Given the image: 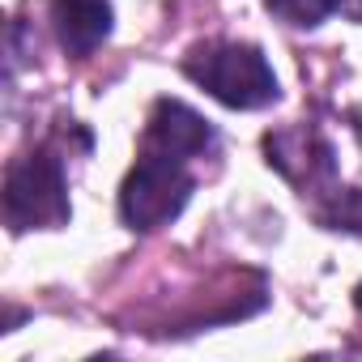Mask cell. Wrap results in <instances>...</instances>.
Here are the masks:
<instances>
[{"mask_svg": "<svg viewBox=\"0 0 362 362\" xmlns=\"http://www.w3.org/2000/svg\"><path fill=\"white\" fill-rule=\"evenodd\" d=\"M214 145V128L175 98H158L141 136V158L119 188V214L132 230H158L192 197V158Z\"/></svg>", "mask_w": 362, "mask_h": 362, "instance_id": "6da1fadb", "label": "cell"}, {"mask_svg": "<svg viewBox=\"0 0 362 362\" xmlns=\"http://www.w3.org/2000/svg\"><path fill=\"white\" fill-rule=\"evenodd\" d=\"M184 73L235 111H260L277 103V77L252 43H201L188 52Z\"/></svg>", "mask_w": 362, "mask_h": 362, "instance_id": "7a4b0ae2", "label": "cell"}, {"mask_svg": "<svg viewBox=\"0 0 362 362\" xmlns=\"http://www.w3.org/2000/svg\"><path fill=\"white\" fill-rule=\"evenodd\" d=\"M73 218L64 166L52 149L18 158L5 175V222L13 230H56Z\"/></svg>", "mask_w": 362, "mask_h": 362, "instance_id": "3957f363", "label": "cell"}, {"mask_svg": "<svg viewBox=\"0 0 362 362\" xmlns=\"http://www.w3.org/2000/svg\"><path fill=\"white\" fill-rule=\"evenodd\" d=\"M111 0H52V26L69 56H94L111 35Z\"/></svg>", "mask_w": 362, "mask_h": 362, "instance_id": "277c9868", "label": "cell"}, {"mask_svg": "<svg viewBox=\"0 0 362 362\" xmlns=\"http://www.w3.org/2000/svg\"><path fill=\"white\" fill-rule=\"evenodd\" d=\"M269 9L290 26H320L337 5L332 0H269Z\"/></svg>", "mask_w": 362, "mask_h": 362, "instance_id": "5b68a950", "label": "cell"}, {"mask_svg": "<svg viewBox=\"0 0 362 362\" xmlns=\"http://www.w3.org/2000/svg\"><path fill=\"white\" fill-rule=\"evenodd\" d=\"M337 13H345L349 22H362V0H332Z\"/></svg>", "mask_w": 362, "mask_h": 362, "instance_id": "8992f818", "label": "cell"}, {"mask_svg": "<svg viewBox=\"0 0 362 362\" xmlns=\"http://www.w3.org/2000/svg\"><path fill=\"white\" fill-rule=\"evenodd\" d=\"M354 303H358V307H362V286H358V290H354Z\"/></svg>", "mask_w": 362, "mask_h": 362, "instance_id": "52a82bcc", "label": "cell"}]
</instances>
